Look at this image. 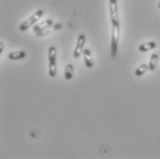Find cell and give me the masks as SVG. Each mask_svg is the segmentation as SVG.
<instances>
[{
  "mask_svg": "<svg viewBox=\"0 0 160 159\" xmlns=\"http://www.w3.org/2000/svg\"><path fill=\"white\" fill-rule=\"evenodd\" d=\"M119 38H120V23L112 24V40H111V54L112 58H116L117 56Z\"/></svg>",
  "mask_w": 160,
  "mask_h": 159,
  "instance_id": "obj_1",
  "label": "cell"
},
{
  "mask_svg": "<svg viewBox=\"0 0 160 159\" xmlns=\"http://www.w3.org/2000/svg\"><path fill=\"white\" fill-rule=\"evenodd\" d=\"M49 59V76L51 77H54L57 74V67H56V48L51 46L49 48L48 52Z\"/></svg>",
  "mask_w": 160,
  "mask_h": 159,
  "instance_id": "obj_2",
  "label": "cell"
},
{
  "mask_svg": "<svg viewBox=\"0 0 160 159\" xmlns=\"http://www.w3.org/2000/svg\"><path fill=\"white\" fill-rule=\"evenodd\" d=\"M43 15V10L40 9V10H37L31 17H29L27 20H25L23 23H21V25L19 26V31L21 32H25L27 31L28 29H30L32 25H34L42 17Z\"/></svg>",
  "mask_w": 160,
  "mask_h": 159,
  "instance_id": "obj_3",
  "label": "cell"
},
{
  "mask_svg": "<svg viewBox=\"0 0 160 159\" xmlns=\"http://www.w3.org/2000/svg\"><path fill=\"white\" fill-rule=\"evenodd\" d=\"M110 16L112 24H117L119 22V16H118V6L117 0H110Z\"/></svg>",
  "mask_w": 160,
  "mask_h": 159,
  "instance_id": "obj_4",
  "label": "cell"
},
{
  "mask_svg": "<svg viewBox=\"0 0 160 159\" xmlns=\"http://www.w3.org/2000/svg\"><path fill=\"white\" fill-rule=\"evenodd\" d=\"M86 42V36L84 34L79 35L78 39V42H77V46L74 51V57L75 58H79L81 53L83 52V49H84V45Z\"/></svg>",
  "mask_w": 160,
  "mask_h": 159,
  "instance_id": "obj_5",
  "label": "cell"
},
{
  "mask_svg": "<svg viewBox=\"0 0 160 159\" xmlns=\"http://www.w3.org/2000/svg\"><path fill=\"white\" fill-rule=\"evenodd\" d=\"M61 28H62V24L61 23H53L52 25L49 26V27H47L44 30H42L40 32H35V34H36L37 37H42V36H45V35H47L49 33H52V32H55V31H58Z\"/></svg>",
  "mask_w": 160,
  "mask_h": 159,
  "instance_id": "obj_6",
  "label": "cell"
},
{
  "mask_svg": "<svg viewBox=\"0 0 160 159\" xmlns=\"http://www.w3.org/2000/svg\"><path fill=\"white\" fill-rule=\"evenodd\" d=\"M83 55H84V61H85V64L88 68H91L94 65V62H93V58H92V54L90 50L88 49H84L83 51Z\"/></svg>",
  "mask_w": 160,
  "mask_h": 159,
  "instance_id": "obj_7",
  "label": "cell"
},
{
  "mask_svg": "<svg viewBox=\"0 0 160 159\" xmlns=\"http://www.w3.org/2000/svg\"><path fill=\"white\" fill-rule=\"evenodd\" d=\"M8 59L11 61H17L21 60L26 57V52L24 51H18V52H12L8 55Z\"/></svg>",
  "mask_w": 160,
  "mask_h": 159,
  "instance_id": "obj_8",
  "label": "cell"
},
{
  "mask_svg": "<svg viewBox=\"0 0 160 159\" xmlns=\"http://www.w3.org/2000/svg\"><path fill=\"white\" fill-rule=\"evenodd\" d=\"M52 24H53V21H52V19H46V20H44V21L39 23V24L35 25V26L33 27V31L35 32H40V31H42V30L46 29L47 27L52 25Z\"/></svg>",
  "mask_w": 160,
  "mask_h": 159,
  "instance_id": "obj_9",
  "label": "cell"
},
{
  "mask_svg": "<svg viewBox=\"0 0 160 159\" xmlns=\"http://www.w3.org/2000/svg\"><path fill=\"white\" fill-rule=\"evenodd\" d=\"M157 47V43L155 42H146V43H143L141 45H139L138 50L141 52H146L148 51H151L153 49Z\"/></svg>",
  "mask_w": 160,
  "mask_h": 159,
  "instance_id": "obj_10",
  "label": "cell"
},
{
  "mask_svg": "<svg viewBox=\"0 0 160 159\" xmlns=\"http://www.w3.org/2000/svg\"><path fill=\"white\" fill-rule=\"evenodd\" d=\"M158 53H153L150 57V61H149V64H148V67H149V70L150 71H155L156 68H157V65H158Z\"/></svg>",
  "mask_w": 160,
  "mask_h": 159,
  "instance_id": "obj_11",
  "label": "cell"
},
{
  "mask_svg": "<svg viewBox=\"0 0 160 159\" xmlns=\"http://www.w3.org/2000/svg\"><path fill=\"white\" fill-rule=\"evenodd\" d=\"M73 72H74V67L71 64H67L65 66L64 70V77L66 80H71L73 77Z\"/></svg>",
  "mask_w": 160,
  "mask_h": 159,
  "instance_id": "obj_12",
  "label": "cell"
},
{
  "mask_svg": "<svg viewBox=\"0 0 160 159\" xmlns=\"http://www.w3.org/2000/svg\"><path fill=\"white\" fill-rule=\"evenodd\" d=\"M148 69H149V67H148L147 64H141V65L135 70L134 74H135L136 77H142L143 75H144V74L146 73V71H147Z\"/></svg>",
  "mask_w": 160,
  "mask_h": 159,
  "instance_id": "obj_13",
  "label": "cell"
},
{
  "mask_svg": "<svg viewBox=\"0 0 160 159\" xmlns=\"http://www.w3.org/2000/svg\"><path fill=\"white\" fill-rule=\"evenodd\" d=\"M3 49H4V43L3 42H0V53L2 52Z\"/></svg>",
  "mask_w": 160,
  "mask_h": 159,
  "instance_id": "obj_14",
  "label": "cell"
},
{
  "mask_svg": "<svg viewBox=\"0 0 160 159\" xmlns=\"http://www.w3.org/2000/svg\"><path fill=\"white\" fill-rule=\"evenodd\" d=\"M158 7L160 8V2H159V4H158Z\"/></svg>",
  "mask_w": 160,
  "mask_h": 159,
  "instance_id": "obj_15",
  "label": "cell"
}]
</instances>
